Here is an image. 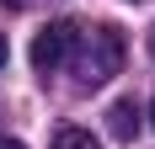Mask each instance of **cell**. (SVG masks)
<instances>
[{"mask_svg": "<svg viewBox=\"0 0 155 149\" xmlns=\"http://www.w3.org/2000/svg\"><path fill=\"white\" fill-rule=\"evenodd\" d=\"M64 64H70V74H75L80 85H107L112 74L123 69V32L107 27V21H96V27H75Z\"/></svg>", "mask_w": 155, "mask_h": 149, "instance_id": "cell-1", "label": "cell"}, {"mask_svg": "<svg viewBox=\"0 0 155 149\" xmlns=\"http://www.w3.org/2000/svg\"><path fill=\"white\" fill-rule=\"evenodd\" d=\"M70 37H75V21H48L38 37H32V69L38 74H54L70 53Z\"/></svg>", "mask_w": 155, "mask_h": 149, "instance_id": "cell-2", "label": "cell"}, {"mask_svg": "<svg viewBox=\"0 0 155 149\" xmlns=\"http://www.w3.org/2000/svg\"><path fill=\"white\" fill-rule=\"evenodd\" d=\"M107 128H112V138H134L139 133V101H134V96H123V101H112L107 106Z\"/></svg>", "mask_w": 155, "mask_h": 149, "instance_id": "cell-3", "label": "cell"}, {"mask_svg": "<svg viewBox=\"0 0 155 149\" xmlns=\"http://www.w3.org/2000/svg\"><path fill=\"white\" fill-rule=\"evenodd\" d=\"M54 149H102V144H96L86 128H59V133H54Z\"/></svg>", "mask_w": 155, "mask_h": 149, "instance_id": "cell-4", "label": "cell"}, {"mask_svg": "<svg viewBox=\"0 0 155 149\" xmlns=\"http://www.w3.org/2000/svg\"><path fill=\"white\" fill-rule=\"evenodd\" d=\"M0 5H5V11H32L38 0H0Z\"/></svg>", "mask_w": 155, "mask_h": 149, "instance_id": "cell-5", "label": "cell"}, {"mask_svg": "<svg viewBox=\"0 0 155 149\" xmlns=\"http://www.w3.org/2000/svg\"><path fill=\"white\" fill-rule=\"evenodd\" d=\"M5 59H11V43H5V32H0V69H5Z\"/></svg>", "mask_w": 155, "mask_h": 149, "instance_id": "cell-6", "label": "cell"}, {"mask_svg": "<svg viewBox=\"0 0 155 149\" xmlns=\"http://www.w3.org/2000/svg\"><path fill=\"white\" fill-rule=\"evenodd\" d=\"M0 149H27V144H16V138H0Z\"/></svg>", "mask_w": 155, "mask_h": 149, "instance_id": "cell-7", "label": "cell"}, {"mask_svg": "<svg viewBox=\"0 0 155 149\" xmlns=\"http://www.w3.org/2000/svg\"><path fill=\"white\" fill-rule=\"evenodd\" d=\"M150 122H155V101H150Z\"/></svg>", "mask_w": 155, "mask_h": 149, "instance_id": "cell-8", "label": "cell"}, {"mask_svg": "<svg viewBox=\"0 0 155 149\" xmlns=\"http://www.w3.org/2000/svg\"><path fill=\"white\" fill-rule=\"evenodd\" d=\"M150 43H155V37H150Z\"/></svg>", "mask_w": 155, "mask_h": 149, "instance_id": "cell-9", "label": "cell"}]
</instances>
